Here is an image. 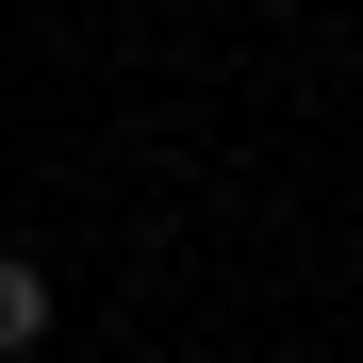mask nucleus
I'll use <instances>...</instances> for the list:
<instances>
[{
  "instance_id": "1",
  "label": "nucleus",
  "mask_w": 363,
  "mask_h": 363,
  "mask_svg": "<svg viewBox=\"0 0 363 363\" xmlns=\"http://www.w3.org/2000/svg\"><path fill=\"white\" fill-rule=\"evenodd\" d=\"M33 330H50V264H33V248H0V363H17Z\"/></svg>"
}]
</instances>
